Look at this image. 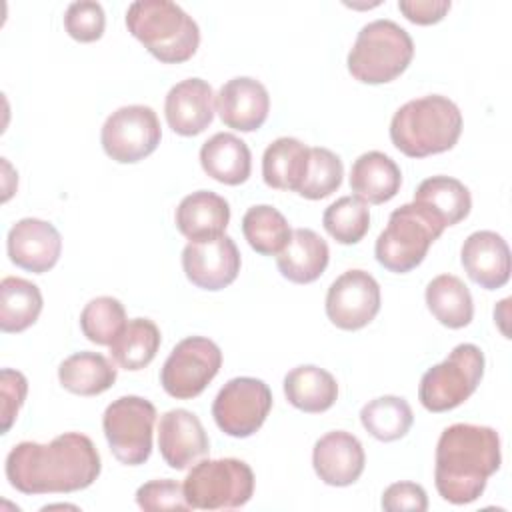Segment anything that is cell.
I'll return each instance as SVG.
<instances>
[{
	"label": "cell",
	"mask_w": 512,
	"mask_h": 512,
	"mask_svg": "<svg viewBox=\"0 0 512 512\" xmlns=\"http://www.w3.org/2000/svg\"><path fill=\"white\" fill-rule=\"evenodd\" d=\"M222 366V352L216 342L204 336L180 340L160 370V384L172 398L190 400L204 392Z\"/></svg>",
	"instance_id": "10"
},
{
	"label": "cell",
	"mask_w": 512,
	"mask_h": 512,
	"mask_svg": "<svg viewBox=\"0 0 512 512\" xmlns=\"http://www.w3.org/2000/svg\"><path fill=\"white\" fill-rule=\"evenodd\" d=\"M426 306L446 328H464L472 322L474 302L468 286L454 274H440L426 286Z\"/></svg>",
	"instance_id": "29"
},
{
	"label": "cell",
	"mask_w": 512,
	"mask_h": 512,
	"mask_svg": "<svg viewBox=\"0 0 512 512\" xmlns=\"http://www.w3.org/2000/svg\"><path fill=\"white\" fill-rule=\"evenodd\" d=\"M330 260L328 244L310 228H296L284 250L276 256L280 274L294 284H310L318 280Z\"/></svg>",
	"instance_id": "22"
},
{
	"label": "cell",
	"mask_w": 512,
	"mask_h": 512,
	"mask_svg": "<svg viewBox=\"0 0 512 512\" xmlns=\"http://www.w3.org/2000/svg\"><path fill=\"white\" fill-rule=\"evenodd\" d=\"M344 166L338 154H334L328 148H310L308 168L304 174V180L300 188L296 190L302 198L308 200H320L336 192L342 184Z\"/></svg>",
	"instance_id": "36"
},
{
	"label": "cell",
	"mask_w": 512,
	"mask_h": 512,
	"mask_svg": "<svg viewBox=\"0 0 512 512\" xmlns=\"http://www.w3.org/2000/svg\"><path fill=\"white\" fill-rule=\"evenodd\" d=\"M162 138L156 112L144 104L114 110L100 132L104 152L120 164H134L150 156Z\"/></svg>",
	"instance_id": "12"
},
{
	"label": "cell",
	"mask_w": 512,
	"mask_h": 512,
	"mask_svg": "<svg viewBox=\"0 0 512 512\" xmlns=\"http://www.w3.org/2000/svg\"><path fill=\"white\" fill-rule=\"evenodd\" d=\"M116 366L98 352H76L58 366L60 384L78 396H98L116 382Z\"/></svg>",
	"instance_id": "28"
},
{
	"label": "cell",
	"mask_w": 512,
	"mask_h": 512,
	"mask_svg": "<svg viewBox=\"0 0 512 512\" xmlns=\"http://www.w3.org/2000/svg\"><path fill=\"white\" fill-rule=\"evenodd\" d=\"M360 422L380 442H394L408 434L414 414L402 396H378L362 406Z\"/></svg>",
	"instance_id": "33"
},
{
	"label": "cell",
	"mask_w": 512,
	"mask_h": 512,
	"mask_svg": "<svg viewBox=\"0 0 512 512\" xmlns=\"http://www.w3.org/2000/svg\"><path fill=\"white\" fill-rule=\"evenodd\" d=\"M414 202L432 212L444 226L462 222L472 208L470 190L452 176H430L414 192Z\"/></svg>",
	"instance_id": "27"
},
{
	"label": "cell",
	"mask_w": 512,
	"mask_h": 512,
	"mask_svg": "<svg viewBox=\"0 0 512 512\" xmlns=\"http://www.w3.org/2000/svg\"><path fill=\"white\" fill-rule=\"evenodd\" d=\"M156 406L142 396H120L102 416L104 436L114 458L126 466H140L152 454Z\"/></svg>",
	"instance_id": "9"
},
{
	"label": "cell",
	"mask_w": 512,
	"mask_h": 512,
	"mask_svg": "<svg viewBox=\"0 0 512 512\" xmlns=\"http://www.w3.org/2000/svg\"><path fill=\"white\" fill-rule=\"evenodd\" d=\"M214 104V92L206 80L186 78L174 84L166 94V122L180 136H196L210 126Z\"/></svg>",
	"instance_id": "19"
},
{
	"label": "cell",
	"mask_w": 512,
	"mask_h": 512,
	"mask_svg": "<svg viewBox=\"0 0 512 512\" xmlns=\"http://www.w3.org/2000/svg\"><path fill=\"white\" fill-rule=\"evenodd\" d=\"M380 504L386 512H424L428 510V496L420 484L394 482L384 490Z\"/></svg>",
	"instance_id": "40"
},
{
	"label": "cell",
	"mask_w": 512,
	"mask_h": 512,
	"mask_svg": "<svg viewBox=\"0 0 512 512\" xmlns=\"http://www.w3.org/2000/svg\"><path fill=\"white\" fill-rule=\"evenodd\" d=\"M284 396L294 408L308 414H320L334 406L338 384L328 370L314 364H302L284 376Z\"/></svg>",
	"instance_id": "25"
},
{
	"label": "cell",
	"mask_w": 512,
	"mask_h": 512,
	"mask_svg": "<svg viewBox=\"0 0 512 512\" xmlns=\"http://www.w3.org/2000/svg\"><path fill=\"white\" fill-rule=\"evenodd\" d=\"M402 184L398 164L384 152L370 150L360 154L350 170V188L354 196L370 204L392 200Z\"/></svg>",
	"instance_id": "23"
},
{
	"label": "cell",
	"mask_w": 512,
	"mask_h": 512,
	"mask_svg": "<svg viewBox=\"0 0 512 512\" xmlns=\"http://www.w3.org/2000/svg\"><path fill=\"white\" fill-rule=\"evenodd\" d=\"M126 326V310L118 298H92L80 312V328L84 336L100 346H110Z\"/></svg>",
	"instance_id": "35"
},
{
	"label": "cell",
	"mask_w": 512,
	"mask_h": 512,
	"mask_svg": "<svg viewBox=\"0 0 512 512\" xmlns=\"http://www.w3.org/2000/svg\"><path fill=\"white\" fill-rule=\"evenodd\" d=\"M106 26L104 10L94 0L72 2L64 14V28L70 38L78 42H96L102 38Z\"/></svg>",
	"instance_id": "37"
},
{
	"label": "cell",
	"mask_w": 512,
	"mask_h": 512,
	"mask_svg": "<svg viewBox=\"0 0 512 512\" xmlns=\"http://www.w3.org/2000/svg\"><path fill=\"white\" fill-rule=\"evenodd\" d=\"M242 234L258 254L278 256L288 244L292 230L280 210L270 204H258L242 216Z\"/></svg>",
	"instance_id": "32"
},
{
	"label": "cell",
	"mask_w": 512,
	"mask_h": 512,
	"mask_svg": "<svg viewBox=\"0 0 512 512\" xmlns=\"http://www.w3.org/2000/svg\"><path fill=\"white\" fill-rule=\"evenodd\" d=\"M460 260L480 288H502L510 278V248L506 240L492 230L472 232L460 250Z\"/></svg>",
	"instance_id": "20"
},
{
	"label": "cell",
	"mask_w": 512,
	"mask_h": 512,
	"mask_svg": "<svg viewBox=\"0 0 512 512\" xmlns=\"http://www.w3.org/2000/svg\"><path fill=\"white\" fill-rule=\"evenodd\" d=\"M444 224L424 206L410 202L396 208L386 228L376 238L374 254L380 266L390 272L406 274L428 254V248L444 232Z\"/></svg>",
	"instance_id": "6"
},
{
	"label": "cell",
	"mask_w": 512,
	"mask_h": 512,
	"mask_svg": "<svg viewBox=\"0 0 512 512\" xmlns=\"http://www.w3.org/2000/svg\"><path fill=\"white\" fill-rule=\"evenodd\" d=\"M182 268L186 278L202 290H222L230 286L240 272V252L226 234L188 242L182 250Z\"/></svg>",
	"instance_id": "14"
},
{
	"label": "cell",
	"mask_w": 512,
	"mask_h": 512,
	"mask_svg": "<svg viewBox=\"0 0 512 512\" xmlns=\"http://www.w3.org/2000/svg\"><path fill=\"white\" fill-rule=\"evenodd\" d=\"M310 148L292 136H282L270 142L262 156V178L276 190H298L306 168Z\"/></svg>",
	"instance_id": "26"
},
{
	"label": "cell",
	"mask_w": 512,
	"mask_h": 512,
	"mask_svg": "<svg viewBox=\"0 0 512 512\" xmlns=\"http://www.w3.org/2000/svg\"><path fill=\"white\" fill-rule=\"evenodd\" d=\"M4 468L10 486L22 494H66L92 486L102 462L86 434L64 432L48 444H16Z\"/></svg>",
	"instance_id": "1"
},
{
	"label": "cell",
	"mask_w": 512,
	"mask_h": 512,
	"mask_svg": "<svg viewBox=\"0 0 512 512\" xmlns=\"http://www.w3.org/2000/svg\"><path fill=\"white\" fill-rule=\"evenodd\" d=\"M128 32L164 64L192 58L200 44V28L176 2L138 0L126 10Z\"/></svg>",
	"instance_id": "4"
},
{
	"label": "cell",
	"mask_w": 512,
	"mask_h": 512,
	"mask_svg": "<svg viewBox=\"0 0 512 512\" xmlns=\"http://www.w3.org/2000/svg\"><path fill=\"white\" fill-rule=\"evenodd\" d=\"M0 386H2V434H6L26 400L28 380L22 372L4 368L0 374Z\"/></svg>",
	"instance_id": "39"
},
{
	"label": "cell",
	"mask_w": 512,
	"mask_h": 512,
	"mask_svg": "<svg viewBox=\"0 0 512 512\" xmlns=\"http://www.w3.org/2000/svg\"><path fill=\"white\" fill-rule=\"evenodd\" d=\"M484 376V352L476 344H458L440 364L420 378L418 398L430 412H448L466 402Z\"/></svg>",
	"instance_id": "8"
},
{
	"label": "cell",
	"mask_w": 512,
	"mask_h": 512,
	"mask_svg": "<svg viewBox=\"0 0 512 512\" xmlns=\"http://www.w3.org/2000/svg\"><path fill=\"white\" fill-rule=\"evenodd\" d=\"M158 448L170 468L184 470L208 456L210 440L194 412L172 408L160 416Z\"/></svg>",
	"instance_id": "15"
},
{
	"label": "cell",
	"mask_w": 512,
	"mask_h": 512,
	"mask_svg": "<svg viewBox=\"0 0 512 512\" xmlns=\"http://www.w3.org/2000/svg\"><path fill=\"white\" fill-rule=\"evenodd\" d=\"M414 56L410 34L394 20H374L360 28L348 52V72L364 84H386L398 78Z\"/></svg>",
	"instance_id": "5"
},
{
	"label": "cell",
	"mask_w": 512,
	"mask_h": 512,
	"mask_svg": "<svg viewBox=\"0 0 512 512\" xmlns=\"http://www.w3.org/2000/svg\"><path fill=\"white\" fill-rule=\"evenodd\" d=\"M136 504L146 512L160 510H192L186 496L184 486L172 478L150 480L136 490Z\"/></svg>",
	"instance_id": "38"
},
{
	"label": "cell",
	"mask_w": 512,
	"mask_h": 512,
	"mask_svg": "<svg viewBox=\"0 0 512 512\" xmlns=\"http://www.w3.org/2000/svg\"><path fill=\"white\" fill-rule=\"evenodd\" d=\"M500 462V436L494 428L452 424L442 430L436 444V490L450 504H470L482 496Z\"/></svg>",
	"instance_id": "2"
},
{
	"label": "cell",
	"mask_w": 512,
	"mask_h": 512,
	"mask_svg": "<svg viewBox=\"0 0 512 512\" xmlns=\"http://www.w3.org/2000/svg\"><path fill=\"white\" fill-rule=\"evenodd\" d=\"M322 224L336 242L356 244L370 228L368 204L358 196H342L324 210Z\"/></svg>",
	"instance_id": "34"
},
{
	"label": "cell",
	"mask_w": 512,
	"mask_h": 512,
	"mask_svg": "<svg viewBox=\"0 0 512 512\" xmlns=\"http://www.w3.org/2000/svg\"><path fill=\"white\" fill-rule=\"evenodd\" d=\"M380 310V286L364 270H346L326 292V316L340 330L368 326Z\"/></svg>",
	"instance_id": "13"
},
{
	"label": "cell",
	"mask_w": 512,
	"mask_h": 512,
	"mask_svg": "<svg viewBox=\"0 0 512 512\" xmlns=\"http://www.w3.org/2000/svg\"><path fill=\"white\" fill-rule=\"evenodd\" d=\"M202 170L216 182L238 186L248 180L252 154L248 144L230 132H218L200 148Z\"/></svg>",
	"instance_id": "24"
},
{
	"label": "cell",
	"mask_w": 512,
	"mask_h": 512,
	"mask_svg": "<svg viewBox=\"0 0 512 512\" xmlns=\"http://www.w3.org/2000/svg\"><path fill=\"white\" fill-rule=\"evenodd\" d=\"M184 496L196 510H232L254 494V472L238 458H202L184 478Z\"/></svg>",
	"instance_id": "7"
},
{
	"label": "cell",
	"mask_w": 512,
	"mask_h": 512,
	"mask_svg": "<svg viewBox=\"0 0 512 512\" xmlns=\"http://www.w3.org/2000/svg\"><path fill=\"white\" fill-rule=\"evenodd\" d=\"M174 220L180 234L190 242L212 240L224 234L230 222V206L220 194L198 190L180 200Z\"/></svg>",
	"instance_id": "21"
},
{
	"label": "cell",
	"mask_w": 512,
	"mask_h": 512,
	"mask_svg": "<svg viewBox=\"0 0 512 512\" xmlns=\"http://www.w3.org/2000/svg\"><path fill=\"white\" fill-rule=\"evenodd\" d=\"M40 288L18 276H6L0 282V328L2 332H24L42 312Z\"/></svg>",
	"instance_id": "30"
},
{
	"label": "cell",
	"mask_w": 512,
	"mask_h": 512,
	"mask_svg": "<svg viewBox=\"0 0 512 512\" xmlns=\"http://www.w3.org/2000/svg\"><path fill=\"white\" fill-rule=\"evenodd\" d=\"M160 342V330L150 318H132L110 344V356L124 370H142L154 360Z\"/></svg>",
	"instance_id": "31"
},
{
	"label": "cell",
	"mask_w": 512,
	"mask_h": 512,
	"mask_svg": "<svg viewBox=\"0 0 512 512\" xmlns=\"http://www.w3.org/2000/svg\"><path fill=\"white\" fill-rule=\"evenodd\" d=\"M312 464L318 478L328 486L354 484L366 464L362 442L344 430H334L316 440L312 450Z\"/></svg>",
	"instance_id": "17"
},
{
	"label": "cell",
	"mask_w": 512,
	"mask_h": 512,
	"mask_svg": "<svg viewBox=\"0 0 512 512\" xmlns=\"http://www.w3.org/2000/svg\"><path fill=\"white\" fill-rule=\"evenodd\" d=\"M450 0H400L398 10L414 24L428 26L440 22L448 10H450Z\"/></svg>",
	"instance_id": "41"
},
{
	"label": "cell",
	"mask_w": 512,
	"mask_h": 512,
	"mask_svg": "<svg viewBox=\"0 0 512 512\" xmlns=\"http://www.w3.org/2000/svg\"><path fill=\"white\" fill-rule=\"evenodd\" d=\"M462 134V112L446 96L430 94L400 106L390 122L392 144L410 158L454 148Z\"/></svg>",
	"instance_id": "3"
},
{
	"label": "cell",
	"mask_w": 512,
	"mask_h": 512,
	"mask_svg": "<svg viewBox=\"0 0 512 512\" xmlns=\"http://www.w3.org/2000/svg\"><path fill=\"white\" fill-rule=\"evenodd\" d=\"M272 408V392L260 378L238 376L228 380L214 398L216 426L232 438H248L260 430Z\"/></svg>",
	"instance_id": "11"
},
{
	"label": "cell",
	"mask_w": 512,
	"mask_h": 512,
	"mask_svg": "<svg viewBox=\"0 0 512 512\" xmlns=\"http://www.w3.org/2000/svg\"><path fill=\"white\" fill-rule=\"evenodd\" d=\"M6 250L22 270L44 274L52 270L62 252V236L54 224L40 218L18 220L6 238Z\"/></svg>",
	"instance_id": "16"
},
{
	"label": "cell",
	"mask_w": 512,
	"mask_h": 512,
	"mask_svg": "<svg viewBox=\"0 0 512 512\" xmlns=\"http://www.w3.org/2000/svg\"><path fill=\"white\" fill-rule=\"evenodd\" d=\"M216 110L228 128L254 132L268 118L270 96L260 80L250 76H236L218 90Z\"/></svg>",
	"instance_id": "18"
}]
</instances>
